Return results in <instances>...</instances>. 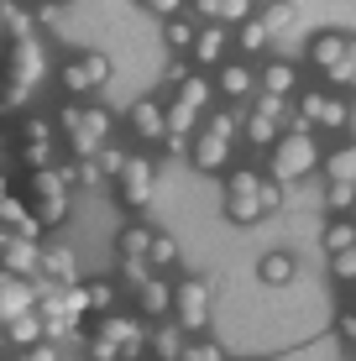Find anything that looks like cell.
Returning <instances> with one entry per match:
<instances>
[{
    "label": "cell",
    "instance_id": "1",
    "mask_svg": "<svg viewBox=\"0 0 356 361\" xmlns=\"http://www.w3.org/2000/svg\"><path fill=\"white\" fill-rule=\"evenodd\" d=\"M27 199H32V215L42 220V226H63V220L73 215V178H68V168H32Z\"/></svg>",
    "mask_w": 356,
    "mask_h": 361
},
{
    "label": "cell",
    "instance_id": "2",
    "mask_svg": "<svg viewBox=\"0 0 356 361\" xmlns=\"http://www.w3.org/2000/svg\"><path fill=\"white\" fill-rule=\"evenodd\" d=\"M320 168V142H314V131H283L273 142V152H267V173H273L278 183H299L309 178V173Z\"/></svg>",
    "mask_w": 356,
    "mask_h": 361
},
{
    "label": "cell",
    "instance_id": "3",
    "mask_svg": "<svg viewBox=\"0 0 356 361\" xmlns=\"http://www.w3.org/2000/svg\"><path fill=\"white\" fill-rule=\"evenodd\" d=\"M58 126L68 131V142H73L79 157H94L110 142V126H116V121H110L105 105H79V99H73V105L58 110Z\"/></svg>",
    "mask_w": 356,
    "mask_h": 361
},
{
    "label": "cell",
    "instance_id": "4",
    "mask_svg": "<svg viewBox=\"0 0 356 361\" xmlns=\"http://www.w3.org/2000/svg\"><path fill=\"white\" fill-rule=\"evenodd\" d=\"M220 209H226V220L236 231H247L262 220V173L257 168H236L226 178V199H220Z\"/></svg>",
    "mask_w": 356,
    "mask_h": 361
},
{
    "label": "cell",
    "instance_id": "5",
    "mask_svg": "<svg viewBox=\"0 0 356 361\" xmlns=\"http://www.w3.org/2000/svg\"><path fill=\"white\" fill-rule=\"evenodd\" d=\"M110 183H116L121 204L137 215V209H147V204H152V194H157V163L147 152H126V163H121V173Z\"/></svg>",
    "mask_w": 356,
    "mask_h": 361
},
{
    "label": "cell",
    "instance_id": "6",
    "mask_svg": "<svg viewBox=\"0 0 356 361\" xmlns=\"http://www.w3.org/2000/svg\"><path fill=\"white\" fill-rule=\"evenodd\" d=\"M210 293H215L210 278L173 283V319H178L183 335H204V330H210Z\"/></svg>",
    "mask_w": 356,
    "mask_h": 361
},
{
    "label": "cell",
    "instance_id": "7",
    "mask_svg": "<svg viewBox=\"0 0 356 361\" xmlns=\"http://www.w3.org/2000/svg\"><path fill=\"white\" fill-rule=\"evenodd\" d=\"M63 90L68 94H94V90H105L110 84V58L105 53H79V58H68L63 63Z\"/></svg>",
    "mask_w": 356,
    "mask_h": 361
},
{
    "label": "cell",
    "instance_id": "8",
    "mask_svg": "<svg viewBox=\"0 0 356 361\" xmlns=\"http://www.w3.org/2000/svg\"><path fill=\"white\" fill-rule=\"evenodd\" d=\"M231 152H236V136H226V131H215V126H204V131L189 136V163L200 168V173H226Z\"/></svg>",
    "mask_w": 356,
    "mask_h": 361
},
{
    "label": "cell",
    "instance_id": "9",
    "mask_svg": "<svg viewBox=\"0 0 356 361\" xmlns=\"http://www.w3.org/2000/svg\"><path fill=\"white\" fill-rule=\"evenodd\" d=\"M100 335L121 345V361H137L142 345H147V319H131V314H116V309H105V314H100Z\"/></svg>",
    "mask_w": 356,
    "mask_h": 361
},
{
    "label": "cell",
    "instance_id": "10",
    "mask_svg": "<svg viewBox=\"0 0 356 361\" xmlns=\"http://www.w3.org/2000/svg\"><path fill=\"white\" fill-rule=\"evenodd\" d=\"M37 278H47V283H58V288H73L79 283V257H73V246H42L37 252Z\"/></svg>",
    "mask_w": 356,
    "mask_h": 361
},
{
    "label": "cell",
    "instance_id": "11",
    "mask_svg": "<svg viewBox=\"0 0 356 361\" xmlns=\"http://www.w3.org/2000/svg\"><path fill=\"white\" fill-rule=\"evenodd\" d=\"M27 309H37V288L32 278H16V272H0V325L16 314H27Z\"/></svg>",
    "mask_w": 356,
    "mask_h": 361
},
{
    "label": "cell",
    "instance_id": "12",
    "mask_svg": "<svg viewBox=\"0 0 356 361\" xmlns=\"http://www.w3.org/2000/svg\"><path fill=\"white\" fill-rule=\"evenodd\" d=\"M126 126L142 136V142H163L168 126H163V99H152V94H142V99H131V110H126Z\"/></svg>",
    "mask_w": 356,
    "mask_h": 361
},
{
    "label": "cell",
    "instance_id": "13",
    "mask_svg": "<svg viewBox=\"0 0 356 361\" xmlns=\"http://www.w3.org/2000/svg\"><path fill=\"white\" fill-rule=\"evenodd\" d=\"M37 252H42V241H27V235H0V262L6 272H16V278H37Z\"/></svg>",
    "mask_w": 356,
    "mask_h": 361
},
{
    "label": "cell",
    "instance_id": "14",
    "mask_svg": "<svg viewBox=\"0 0 356 361\" xmlns=\"http://www.w3.org/2000/svg\"><path fill=\"white\" fill-rule=\"evenodd\" d=\"M226 47H231V27L210 21L204 32H194V47H189V58H194L200 68H220V63H226Z\"/></svg>",
    "mask_w": 356,
    "mask_h": 361
},
{
    "label": "cell",
    "instance_id": "15",
    "mask_svg": "<svg viewBox=\"0 0 356 361\" xmlns=\"http://www.w3.org/2000/svg\"><path fill=\"white\" fill-rule=\"evenodd\" d=\"M293 278H299V257L293 252H262L257 257V283L262 288H288Z\"/></svg>",
    "mask_w": 356,
    "mask_h": 361
},
{
    "label": "cell",
    "instance_id": "16",
    "mask_svg": "<svg viewBox=\"0 0 356 361\" xmlns=\"http://www.w3.org/2000/svg\"><path fill=\"white\" fill-rule=\"evenodd\" d=\"M0 220H6V231H11V235H27V241H37V235H42V220L32 215V204L11 199L6 189H0Z\"/></svg>",
    "mask_w": 356,
    "mask_h": 361
},
{
    "label": "cell",
    "instance_id": "17",
    "mask_svg": "<svg viewBox=\"0 0 356 361\" xmlns=\"http://www.w3.org/2000/svg\"><path fill=\"white\" fill-rule=\"evenodd\" d=\"M215 90L226 94V99H252L257 73H252L247 63H220V68H215Z\"/></svg>",
    "mask_w": 356,
    "mask_h": 361
},
{
    "label": "cell",
    "instance_id": "18",
    "mask_svg": "<svg viewBox=\"0 0 356 361\" xmlns=\"http://www.w3.org/2000/svg\"><path fill=\"white\" fill-rule=\"evenodd\" d=\"M137 298H142V319H168L173 314V283H163V278H147L137 288Z\"/></svg>",
    "mask_w": 356,
    "mask_h": 361
},
{
    "label": "cell",
    "instance_id": "19",
    "mask_svg": "<svg viewBox=\"0 0 356 361\" xmlns=\"http://www.w3.org/2000/svg\"><path fill=\"white\" fill-rule=\"evenodd\" d=\"M257 90L262 94H293L299 90V68L288 58H273V63H262V73H257Z\"/></svg>",
    "mask_w": 356,
    "mask_h": 361
},
{
    "label": "cell",
    "instance_id": "20",
    "mask_svg": "<svg viewBox=\"0 0 356 361\" xmlns=\"http://www.w3.org/2000/svg\"><path fill=\"white\" fill-rule=\"evenodd\" d=\"M27 168H53V126L47 121H27Z\"/></svg>",
    "mask_w": 356,
    "mask_h": 361
},
{
    "label": "cell",
    "instance_id": "21",
    "mask_svg": "<svg viewBox=\"0 0 356 361\" xmlns=\"http://www.w3.org/2000/svg\"><path fill=\"white\" fill-rule=\"evenodd\" d=\"M241 136L252 142V152H267V147L283 136V126H278V121H267L262 110H247V116H241Z\"/></svg>",
    "mask_w": 356,
    "mask_h": 361
},
{
    "label": "cell",
    "instance_id": "22",
    "mask_svg": "<svg viewBox=\"0 0 356 361\" xmlns=\"http://www.w3.org/2000/svg\"><path fill=\"white\" fill-rule=\"evenodd\" d=\"M147 345H152V356H157V361H178V351H183V330H178V319H157V330H147Z\"/></svg>",
    "mask_w": 356,
    "mask_h": 361
},
{
    "label": "cell",
    "instance_id": "23",
    "mask_svg": "<svg viewBox=\"0 0 356 361\" xmlns=\"http://www.w3.org/2000/svg\"><path fill=\"white\" fill-rule=\"evenodd\" d=\"M257 21L267 27V37H283V32H293V21H299V6H293V0H267V6H257Z\"/></svg>",
    "mask_w": 356,
    "mask_h": 361
},
{
    "label": "cell",
    "instance_id": "24",
    "mask_svg": "<svg viewBox=\"0 0 356 361\" xmlns=\"http://www.w3.org/2000/svg\"><path fill=\"white\" fill-rule=\"evenodd\" d=\"M340 53H346V32H320V37H309V68L325 73Z\"/></svg>",
    "mask_w": 356,
    "mask_h": 361
},
{
    "label": "cell",
    "instance_id": "25",
    "mask_svg": "<svg viewBox=\"0 0 356 361\" xmlns=\"http://www.w3.org/2000/svg\"><path fill=\"white\" fill-rule=\"evenodd\" d=\"M314 126L346 131V126H351V105H346L340 94H320V105H314Z\"/></svg>",
    "mask_w": 356,
    "mask_h": 361
},
{
    "label": "cell",
    "instance_id": "26",
    "mask_svg": "<svg viewBox=\"0 0 356 361\" xmlns=\"http://www.w3.org/2000/svg\"><path fill=\"white\" fill-rule=\"evenodd\" d=\"M6 341H11V345H37V341H42V314L27 309V314L6 319Z\"/></svg>",
    "mask_w": 356,
    "mask_h": 361
},
{
    "label": "cell",
    "instance_id": "27",
    "mask_svg": "<svg viewBox=\"0 0 356 361\" xmlns=\"http://www.w3.org/2000/svg\"><path fill=\"white\" fill-rule=\"evenodd\" d=\"M163 42H168V53H189L194 47V21L183 11L178 16H163Z\"/></svg>",
    "mask_w": 356,
    "mask_h": 361
},
{
    "label": "cell",
    "instance_id": "28",
    "mask_svg": "<svg viewBox=\"0 0 356 361\" xmlns=\"http://www.w3.org/2000/svg\"><path fill=\"white\" fill-rule=\"evenodd\" d=\"M320 168H325V178H336V183H356V147H336L330 157H320Z\"/></svg>",
    "mask_w": 356,
    "mask_h": 361
},
{
    "label": "cell",
    "instance_id": "29",
    "mask_svg": "<svg viewBox=\"0 0 356 361\" xmlns=\"http://www.w3.org/2000/svg\"><path fill=\"white\" fill-rule=\"evenodd\" d=\"M168 94H178L183 105H194V110H210V99H215V90H210L204 73H189V79H183L178 90H168Z\"/></svg>",
    "mask_w": 356,
    "mask_h": 361
},
{
    "label": "cell",
    "instance_id": "30",
    "mask_svg": "<svg viewBox=\"0 0 356 361\" xmlns=\"http://www.w3.org/2000/svg\"><path fill=\"white\" fill-rule=\"evenodd\" d=\"M236 42H241V53H267V42H273V37H267V27L257 21V11L236 27Z\"/></svg>",
    "mask_w": 356,
    "mask_h": 361
},
{
    "label": "cell",
    "instance_id": "31",
    "mask_svg": "<svg viewBox=\"0 0 356 361\" xmlns=\"http://www.w3.org/2000/svg\"><path fill=\"white\" fill-rule=\"evenodd\" d=\"M346 246H356V220H346V215H336L325 226V252L336 257V252H346Z\"/></svg>",
    "mask_w": 356,
    "mask_h": 361
},
{
    "label": "cell",
    "instance_id": "32",
    "mask_svg": "<svg viewBox=\"0 0 356 361\" xmlns=\"http://www.w3.org/2000/svg\"><path fill=\"white\" fill-rule=\"evenodd\" d=\"M325 209H330V215H346V209H356V183L325 178Z\"/></svg>",
    "mask_w": 356,
    "mask_h": 361
},
{
    "label": "cell",
    "instance_id": "33",
    "mask_svg": "<svg viewBox=\"0 0 356 361\" xmlns=\"http://www.w3.org/2000/svg\"><path fill=\"white\" fill-rule=\"evenodd\" d=\"M178 361H226V345H215L210 335H194V341H183Z\"/></svg>",
    "mask_w": 356,
    "mask_h": 361
},
{
    "label": "cell",
    "instance_id": "34",
    "mask_svg": "<svg viewBox=\"0 0 356 361\" xmlns=\"http://www.w3.org/2000/svg\"><path fill=\"white\" fill-rule=\"evenodd\" d=\"M147 262L152 267H173L178 262V241L168 231H152V246H147Z\"/></svg>",
    "mask_w": 356,
    "mask_h": 361
},
{
    "label": "cell",
    "instance_id": "35",
    "mask_svg": "<svg viewBox=\"0 0 356 361\" xmlns=\"http://www.w3.org/2000/svg\"><path fill=\"white\" fill-rule=\"evenodd\" d=\"M116 246H121V257H147V246H152V226H126Z\"/></svg>",
    "mask_w": 356,
    "mask_h": 361
},
{
    "label": "cell",
    "instance_id": "36",
    "mask_svg": "<svg viewBox=\"0 0 356 361\" xmlns=\"http://www.w3.org/2000/svg\"><path fill=\"white\" fill-rule=\"evenodd\" d=\"M147 278H152V262H147V257H121V288L137 293Z\"/></svg>",
    "mask_w": 356,
    "mask_h": 361
},
{
    "label": "cell",
    "instance_id": "37",
    "mask_svg": "<svg viewBox=\"0 0 356 361\" xmlns=\"http://www.w3.org/2000/svg\"><path fill=\"white\" fill-rule=\"evenodd\" d=\"M68 178H73V189H100L105 173H100V163H94V157H79V163L68 168Z\"/></svg>",
    "mask_w": 356,
    "mask_h": 361
},
{
    "label": "cell",
    "instance_id": "38",
    "mask_svg": "<svg viewBox=\"0 0 356 361\" xmlns=\"http://www.w3.org/2000/svg\"><path fill=\"white\" fill-rule=\"evenodd\" d=\"M84 304H90L94 314L116 309V283H84Z\"/></svg>",
    "mask_w": 356,
    "mask_h": 361
},
{
    "label": "cell",
    "instance_id": "39",
    "mask_svg": "<svg viewBox=\"0 0 356 361\" xmlns=\"http://www.w3.org/2000/svg\"><path fill=\"white\" fill-rule=\"evenodd\" d=\"M94 163H100V173H105V183L121 173V163H126V147H116V142H105L100 152H94Z\"/></svg>",
    "mask_w": 356,
    "mask_h": 361
},
{
    "label": "cell",
    "instance_id": "40",
    "mask_svg": "<svg viewBox=\"0 0 356 361\" xmlns=\"http://www.w3.org/2000/svg\"><path fill=\"white\" fill-rule=\"evenodd\" d=\"M257 11V0H220V27H241Z\"/></svg>",
    "mask_w": 356,
    "mask_h": 361
},
{
    "label": "cell",
    "instance_id": "41",
    "mask_svg": "<svg viewBox=\"0 0 356 361\" xmlns=\"http://www.w3.org/2000/svg\"><path fill=\"white\" fill-rule=\"evenodd\" d=\"M330 272H336V283H356V246L330 257Z\"/></svg>",
    "mask_w": 356,
    "mask_h": 361
},
{
    "label": "cell",
    "instance_id": "42",
    "mask_svg": "<svg viewBox=\"0 0 356 361\" xmlns=\"http://www.w3.org/2000/svg\"><path fill=\"white\" fill-rule=\"evenodd\" d=\"M278 209H283V183H278V178H262V220L278 215Z\"/></svg>",
    "mask_w": 356,
    "mask_h": 361
},
{
    "label": "cell",
    "instance_id": "43",
    "mask_svg": "<svg viewBox=\"0 0 356 361\" xmlns=\"http://www.w3.org/2000/svg\"><path fill=\"white\" fill-rule=\"evenodd\" d=\"M189 73H194L189 58H173V63H168V73H163V90H178V84L189 79Z\"/></svg>",
    "mask_w": 356,
    "mask_h": 361
},
{
    "label": "cell",
    "instance_id": "44",
    "mask_svg": "<svg viewBox=\"0 0 356 361\" xmlns=\"http://www.w3.org/2000/svg\"><path fill=\"white\" fill-rule=\"evenodd\" d=\"M21 361H58V345H53V341H37V345H21Z\"/></svg>",
    "mask_w": 356,
    "mask_h": 361
},
{
    "label": "cell",
    "instance_id": "45",
    "mask_svg": "<svg viewBox=\"0 0 356 361\" xmlns=\"http://www.w3.org/2000/svg\"><path fill=\"white\" fill-rule=\"evenodd\" d=\"M137 6H142V11H152V16H178L189 0H137Z\"/></svg>",
    "mask_w": 356,
    "mask_h": 361
},
{
    "label": "cell",
    "instance_id": "46",
    "mask_svg": "<svg viewBox=\"0 0 356 361\" xmlns=\"http://www.w3.org/2000/svg\"><path fill=\"white\" fill-rule=\"evenodd\" d=\"M90 356H94V361H121V345L105 341V335H94V341H90Z\"/></svg>",
    "mask_w": 356,
    "mask_h": 361
},
{
    "label": "cell",
    "instance_id": "47",
    "mask_svg": "<svg viewBox=\"0 0 356 361\" xmlns=\"http://www.w3.org/2000/svg\"><path fill=\"white\" fill-rule=\"evenodd\" d=\"M163 152H168V157H183V152H189V136H173V131H168V136H163Z\"/></svg>",
    "mask_w": 356,
    "mask_h": 361
},
{
    "label": "cell",
    "instance_id": "48",
    "mask_svg": "<svg viewBox=\"0 0 356 361\" xmlns=\"http://www.w3.org/2000/svg\"><path fill=\"white\" fill-rule=\"evenodd\" d=\"M194 6V16H204V21H220V0H189Z\"/></svg>",
    "mask_w": 356,
    "mask_h": 361
},
{
    "label": "cell",
    "instance_id": "49",
    "mask_svg": "<svg viewBox=\"0 0 356 361\" xmlns=\"http://www.w3.org/2000/svg\"><path fill=\"white\" fill-rule=\"evenodd\" d=\"M336 330H340V341H346L351 351H356V314H340V325H336Z\"/></svg>",
    "mask_w": 356,
    "mask_h": 361
},
{
    "label": "cell",
    "instance_id": "50",
    "mask_svg": "<svg viewBox=\"0 0 356 361\" xmlns=\"http://www.w3.org/2000/svg\"><path fill=\"white\" fill-rule=\"evenodd\" d=\"M6 345H11V341H6V325H0V351H6Z\"/></svg>",
    "mask_w": 356,
    "mask_h": 361
},
{
    "label": "cell",
    "instance_id": "51",
    "mask_svg": "<svg viewBox=\"0 0 356 361\" xmlns=\"http://www.w3.org/2000/svg\"><path fill=\"white\" fill-rule=\"evenodd\" d=\"M346 90H351V94H356V73H351V79H346Z\"/></svg>",
    "mask_w": 356,
    "mask_h": 361
},
{
    "label": "cell",
    "instance_id": "52",
    "mask_svg": "<svg viewBox=\"0 0 356 361\" xmlns=\"http://www.w3.org/2000/svg\"><path fill=\"white\" fill-rule=\"evenodd\" d=\"M0 168H6V163H0ZM0 189H6V178H0Z\"/></svg>",
    "mask_w": 356,
    "mask_h": 361
},
{
    "label": "cell",
    "instance_id": "53",
    "mask_svg": "<svg viewBox=\"0 0 356 361\" xmlns=\"http://www.w3.org/2000/svg\"><path fill=\"white\" fill-rule=\"evenodd\" d=\"M58 6H73V0H58Z\"/></svg>",
    "mask_w": 356,
    "mask_h": 361
},
{
    "label": "cell",
    "instance_id": "54",
    "mask_svg": "<svg viewBox=\"0 0 356 361\" xmlns=\"http://www.w3.org/2000/svg\"><path fill=\"white\" fill-rule=\"evenodd\" d=\"M58 361H63V356H58Z\"/></svg>",
    "mask_w": 356,
    "mask_h": 361
}]
</instances>
